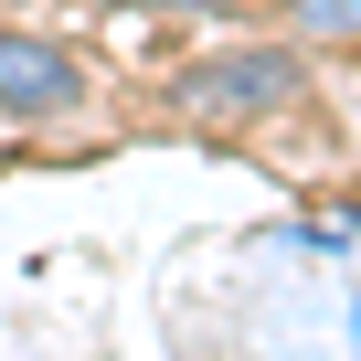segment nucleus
Instances as JSON below:
<instances>
[{"label":"nucleus","instance_id":"f257e3e1","mask_svg":"<svg viewBox=\"0 0 361 361\" xmlns=\"http://www.w3.org/2000/svg\"><path fill=\"white\" fill-rule=\"evenodd\" d=\"M298 96H308V54L298 43H224V54L170 75V106L202 117V128H255V117H276Z\"/></svg>","mask_w":361,"mask_h":361},{"label":"nucleus","instance_id":"f03ea898","mask_svg":"<svg viewBox=\"0 0 361 361\" xmlns=\"http://www.w3.org/2000/svg\"><path fill=\"white\" fill-rule=\"evenodd\" d=\"M85 54L54 43V32H0V117L11 128H43V117H75L85 106Z\"/></svg>","mask_w":361,"mask_h":361},{"label":"nucleus","instance_id":"7ed1b4c3","mask_svg":"<svg viewBox=\"0 0 361 361\" xmlns=\"http://www.w3.org/2000/svg\"><path fill=\"white\" fill-rule=\"evenodd\" d=\"M298 43H361V0H287Z\"/></svg>","mask_w":361,"mask_h":361},{"label":"nucleus","instance_id":"20e7f679","mask_svg":"<svg viewBox=\"0 0 361 361\" xmlns=\"http://www.w3.org/2000/svg\"><path fill=\"white\" fill-rule=\"evenodd\" d=\"M96 11H234V0H96Z\"/></svg>","mask_w":361,"mask_h":361}]
</instances>
